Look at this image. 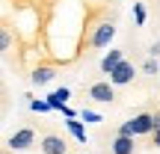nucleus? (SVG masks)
<instances>
[{
	"label": "nucleus",
	"instance_id": "obj_1",
	"mask_svg": "<svg viewBox=\"0 0 160 154\" xmlns=\"http://www.w3.org/2000/svg\"><path fill=\"white\" fill-rule=\"evenodd\" d=\"M116 133L119 137H145V133H154V113H137L133 119L122 122Z\"/></svg>",
	"mask_w": 160,
	"mask_h": 154
},
{
	"label": "nucleus",
	"instance_id": "obj_2",
	"mask_svg": "<svg viewBox=\"0 0 160 154\" xmlns=\"http://www.w3.org/2000/svg\"><path fill=\"white\" fill-rule=\"evenodd\" d=\"M116 39V24L113 21H104L95 27V33H92V39L86 42V45L92 47V51H104V47H110V42Z\"/></svg>",
	"mask_w": 160,
	"mask_h": 154
},
{
	"label": "nucleus",
	"instance_id": "obj_3",
	"mask_svg": "<svg viewBox=\"0 0 160 154\" xmlns=\"http://www.w3.org/2000/svg\"><path fill=\"white\" fill-rule=\"evenodd\" d=\"M86 98L89 101H98V104H113L116 101V86L110 80H95V83L86 89Z\"/></svg>",
	"mask_w": 160,
	"mask_h": 154
},
{
	"label": "nucleus",
	"instance_id": "obj_4",
	"mask_svg": "<svg viewBox=\"0 0 160 154\" xmlns=\"http://www.w3.org/2000/svg\"><path fill=\"white\" fill-rule=\"evenodd\" d=\"M6 145H9L12 151H27V148H33V145H36V131H33V127H18V131L6 139Z\"/></svg>",
	"mask_w": 160,
	"mask_h": 154
},
{
	"label": "nucleus",
	"instance_id": "obj_5",
	"mask_svg": "<svg viewBox=\"0 0 160 154\" xmlns=\"http://www.w3.org/2000/svg\"><path fill=\"white\" fill-rule=\"evenodd\" d=\"M39 148H42V154H65L68 145H65V139L59 133H45L39 139Z\"/></svg>",
	"mask_w": 160,
	"mask_h": 154
},
{
	"label": "nucleus",
	"instance_id": "obj_6",
	"mask_svg": "<svg viewBox=\"0 0 160 154\" xmlns=\"http://www.w3.org/2000/svg\"><path fill=\"white\" fill-rule=\"evenodd\" d=\"M133 77H137V68H133V62L125 59V62L110 74V83H113V86H128V83H133Z\"/></svg>",
	"mask_w": 160,
	"mask_h": 154
},
{
	"label": "nucleus",
	"instance_id": "obj_7",
	"mask_svg": "<svg viewBox=\"0 0 160 154\" xmlns=\"http://www.w3.org/2000/svg\"><path fill=\"white\" fill-rule=\"evenodd\" d=\"M122 62H125V51H119V47H110V51L101 57V71H104V74H113V71L119 68Z\"/></svg>",
	"mask_w": 160,
	"mask_h": 154
},
{
	"label": "nucleus",
	"instance_id": "obj_8",
	"mask_svg": "<svg viewBox=\"0 0 160 154\" xmlns=\"http://www.w3.org/2000/svg\"><path fill=\"white\" fill-rule=\"evenodd\" d=\"M110 151L113 154H137V137H119L116 133L113 142H110Z\"/></svg>",
	"mask_w": 160,
	"mask_h": 154
},
{
	"label": "nucleus",
	"instance_id": "obj_9",
	"mask_svg": "<svg viewBox=\"0 0 160 154\" xmlns=\"http://www.w3.org/2000/svg\"><path fill=\"white\" fill-rule=\"evenodd\" d=\"M53 77H57V68L53 65H36L33 74H30V83L33 86H48Z\"/></svg>",
	"mask_w": 160,
	"mask_h": 154
},
{
	"label": "nucleus",
	"instance_id": "obj_10",
	"mask_svg": "<svg viewBox=\"0 0 160 154\" xmlns=\"http://www.w3.org/2000/svg\"><path fill=\"white\" fill-rule=\"evenodd\" d=\"M68 98H71V89H68V86H59V89H53L51 95H48V104L62 113V110L68 107Z\"/></svg>",
	"mask_w": 160,
	"mask_h": 154
},
{
	"label": "nucleus",
	"instance_id": "obj_11",
	"mask_svg": "<svg viewBox=\"0 0 160 154\" xmlns=\"http://www.w3.org/2000/svg\"><path fill=\"white\" fill-rule=\"evenodd\" d=\"M65 127H68V133L77 139V142L86 145V125H83L80 119H65Z\"/></svg>",
	"mask_w": 160,
	"mask_h": 154
},
{
	"label": "nucleus",
	"instance_id": "obj_12",
	"mask_svg": "<svg viewBox=\"0 0 160 154\" xmlns=\"http://www.w3.org/2000/svg\"><path fill=\"white\" fill-rule=\"evenodd\" d=\"M27 98H30V95H27ZM27 104H30V110H33V113H51V110H53L51 104H48V98H30Z\"/></svg>",
	"mask_w": 160,
	"mask_h": 154
},
{
	"label": "nucleus",
	"instance_id": "obj_13",
	"mask_svg": "<svg viewBox=\"0 0 160 154\" xmlns=\"http://www.w3.org/2000/svg\"><path fill=\"white\" fill-rule=\"evenodd\" d=\"M133 21H137V27H145V21H148V12L142 3H133Z\"/></svg>",
	"mask_w": 160,
	"mask_h": 154
},
{
	"label": "nucleus",
	"instance_id": "obj_14",
	"mask_svg": "<svg viewBox=\"0 0 160 154\" xmlns=\"http://www.w3.org/2000/svg\"><path fill=\"white\" fill-rule=\"evenodd\" d=\"M80 119H83V125H101V122H104L95 110H83V113H80Z\"/></svg>",
	"mask_w": 160,
	"mask_h": 154
},
{
	"label": "nucleus",
	"instance_id": "obj_15",
	"mask_svg": "<svg viewBox=\"0 0 160 154\" xmlns=\"http://www.w3.org/2000/svg\"><path fill=\"white\" fill-rule=\"evenodd\" d=\"M142 71H145V74H157V59H145V62H142Z\"/></svg>",
	"mask_w": 160,
	"mask_h": 154
},
{
	"label": "nucleus",
	"instance_id": "obj_16",
	"mask_svg": "<svg viewBox=\"0 0 160 154\" xmlns=\"http://www.w3.org/2000/svg\"><path fill=\"white\" fill-rule=\"evenodd\" d=\"M148 57H151V59H157V57H160V42H151V47H148Z\"/></svg>",
	"mask_w": 160,
	"mask_h": 154
},
{
	"label": "nucleus",
	"instance_id": "obj_17",
	"mask_svg": "<svg viewBox=\"0 0 160 154\" xmlns=\"http://www.w3.org/2000/svg\"><path fill=\"white\" fill-rule=\"evenodd\" d=\"M0 45H3V51H9V45H12V36H9V30H3V39H0Z\"/></svg>",
	"mask_w": 160,
	"mask_h": 154
},
{
	"label": "nucleus",
	"instance_id": "obj_18",
	"mask_svg": "<svg viewBox=\"0 0 160 154\" xmlns=\"http://www.w3.org/2000/svg\"><path fill=\"white\" fill-rule=\"evenodd\" d=\"M154 131H160V110L154 113Z\"/></svg>",
	"mask_w": 160,
	"mask_h": 154
},
{
	"label": "nucleus",
	"instance_id": "obj_19",
	"mask_svg": "<svg viewBox=\"0 0 160 154\" xmlns=\"http://www.w3.org/2000/svg\"><path fill=\"white\" fill-rule=\"evenodd\" d=\"M151 137H154V145L160 148V131H154V133H151Z\"/></svg>",
	"mask_w": 160,
	"mask_h": 154
},
{
	"label": "nucleus",
	"instance_id": "obj_20",
	"mask_svg": "<svg viewBox=\"0 0 160 154\" xmlns=\"http://www.w3.org/2000/svg\"><path fill=\"white\" fill-rule=\"evenodd\" d=\"M80 154H86V151H80Z\"/></svg>",
	"mask_w": 160,
	"mask_h": 154
}]
</instances>
